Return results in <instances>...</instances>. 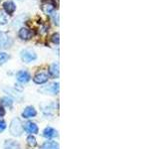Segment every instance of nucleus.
Wrapping results in <instances>:
<instances>
[{"mask_svg": "<svg viewBox=\"0 0 159 149\" xmlns=\"http://www.w3.org/2000/svg\"><path fill=\"white\" fill-rule=\"evenodd\" d=\"M41 149H60L59 147V144L57 142H55V141H47V142H45Z\"/></svg>", "mask_w": 159, "mask_h": 149, "instance_id": "14", "label": "nucleus"}, {"mask_svg": "<svg viewBox=\"0 0 159 149\" xmlns=\"http://www.w3.org/2000/svg\"><path fill=\"white\" fill-rule=\"evenodd\" d=\"M18 35H19V37L21 38L22 40H25V41H27V40L31 39V37H32V32L30 31L28 28L23 27V28H21V29L19 30Z\"/></svg>", "mask_w": 159, "mask_h": 149, "instance_id": "10", "label": "nucleus"}, {"mask_svg": "<svg viewBox=\"0 0 159 149\" xmlns=\"http://www.w3.org/2000/svg\"><path fill=\"white\" fill-rule=\"evenodd\" d=\"M8 22V19L6 14H4L3 12L0 11V25H5Z\"/></svg>", "mask_w": 159, "mask_h": 149, "instance_id": "19", "label": "nucleus"}, {"mask_svg": "<svg viewBox=\"0 0 159 149\" xmlns=\"http://www.w3.org/2000/svg\"><path fill=\"white\" fill-rule=\"evenodd\" d=\"M43 136L46 138H53L57 136V131L52 127H46L43 131Z\"/></svg>", "mask_w": 159, "mask_h": 149, "instance_id": "13", "label": "nucleus"}, {"mask_svg": "<svg viewBox=\"0 0 159 149\" xmlns=\"http://www.w3.org/2000/svg\"><path fill=\"white\" fill-rule=\"evenodd\" d=\"M53 19H54V23L57 25H59V14L58 13H53Z\"/></svg>", "mask_w": 159, "mask_h": 149, "instance_id": "21", "label": "nucleus"}, {"mask_svg": "<svg viewBox=\"0 0 159 149\" xmlns=\"http://www.w3.org/2000/svg\"><path fill=\"white\" fill-rule=\"evenodd\" d=\"M51 41L55 44H59L60 42V35L59 33H55L52 35V37H51Z\"/></svg>", "mask_w": 159, "mask_h": 149, "instance_id": "20", "label": "nucleus"}, {"mask_svg": "<svg viewBox=\"0 0 159 149\" xmlns=\"http://www.w3.org/2000/svg\"><path fill=\"white\" fill-rule=\"evenodd\" d=\"M54 1V3L57 5V6H59V0H53Z\"/></svg>", "mask_w": 159, "mask_h": 149, "instance_id": "24", "label": "nucleus"}, {"mask_svg": "<svg viewBox=\"0 0 159 149\" xmlns=\"http://www.w3.org/2000/svg\"><path fill=\"white\" fill-rule=\"evenodd\" d=\"M17 79L18 82L22 83V84H26L30 81V79H31V76L29 74L28 72L26 71H20L17 73Z\"/></svg>", "mask_w": 159, "mask_h": 149, "instance_id": "7", "label": "nucleus"}, {"mask_svg": "<svg viewBox=\"0 0 159 149\" xmlns=\"http://www.w3.org/2000/svg\"><path fill=\"white\" fill-rule=\"evenodd\" d=\"M4 114H5V109L2 106H0V117L4 116Z\"/></svg>", "mask_w": 159, "mask_h": 149, "instance_id": "23", "label": "nucleus"}, {"mask_svg": "<svg viewBox=\"0 0 159 149\" xmlns=\"http://www.w3.org/2000/svg\"><path fill=\"white\" fill-rule=\"evenodd\" d=\"M48 79H49L48 74L44 73V72H39V73H37L34 76L33 81H34L35 84H42L47 83L48 82Z\"/></svg>", "mask_w": 159, "mask_h": 149, "instance_id": "4", "label": "nucleus"}, {"mask_svg": "<svg viewBox=\"0 0 159 149\" xmlns=\"http://www.w3.org/2000/svg\"><path fill=\"white\" fill-rule=\"evenodd\" d=\"M3 8H4V11L7 14L12 15L15 12V10H16V5H15V3L11 1V0H8V1H5L3 3Z\"/></svg>", "mask_w": 159, "mask_h": 149, "instance_id": "6", "label": "nucleus"}, {"mask_svg": "<svg viewBox=\"0 0 159 149\" xmlns=\"http://www.w3.org/2000/svg\"><path fill=\"white\" fill-rule=\"evenodd\" d=\"M24 129L28 133H32V134H36L39 131L38 125L35 122H32V121H28L26 124H25V125H24Z\"/></svg>", "mask_w": 159, "mask_h": 149, "instance_id": "8", "label": "nucleus"}, {"mask_svg": "<svg viewBox=\"0 0 159 149\" xmlns=\"http://www.w3.org/2000/svg\"><path fill=\"white\" fill-rule=\"evenodd\" d=\"M49 74L52 78H59L60 76V68L59 63H53L49 69Z\"/></svg>", "mask_w": 159, "mask_h": 149, "instance_id": "9", "label": "nucleus"}, {"mask_svg": "<svg viewBox=\"0 0 159 149\" xmlns=\"http://www.w3.org/2000/svg\"><path fill=\"white\" fill-rule=\"evenodd\" d=\"M21 59L25 63H30L37 59V55L31 50H23L21 52Z\"/></svg>", "mask_w": 159, "mask_h": 149, "instance_id": "3", "label": "nucleus"}, {"mask_svg": "<svg viewBox=\"0 0 159 149\" xmlns=\"http://www.w3.org/2000/svg\"><path fill=\"white\" fill-rule=\"evenodd\" d=\"M36 114H37L36 109H35L33 106H28L25 108L24 111L22 112V116L24 118H31V117L36 116Z\"/></svg>", "mask_w": 159, "mask_h": 149, "instance_id": "11", "label": "nucleus"}, {"mask_svg": "<svg viewBox=\"0 0 159 149\" xmlns=\"http://www.w3.org/2000/svg\"><path fill=\"white\" fill-rule=\"evenodd\" d=\"M4 149H20V145L16 141L7 140L4 144Z\"/></svg>", "mask_w": 159, "mask_h": 149, "instance_id": "15", "label": "nucleus"}, {"mask_svg": "<svg viewBox=\"0 0 159 149\" xmlns=\"http://www.w3.org/2000/svg\"><path fill=\"white\" fill-rule=\"evenodd\" d=\"M59 88H60V84L59 83H53L49 86L43 88L41 91L44 92L45 93H50V94H57L59 93Z\"/></svg>", "mask_w": 159, "mask_h": 149, "instance_id": "5", "label": "nucleus"}, {"mask_svg": "<svg viewBox=\"0 0 159 149\" xmlns=\"http://www.w3.org/2000/svg\"><path fill=\"white\" fill-rule=\"evenodd\" d=\"M27 143L30 147H35L37 145V141H36V138H35L33 135H29L27 137Z\"/></svg>", "mask_w": 159, "mask_h": 149, "instance_id": "17", "label": "nucleus"}, {"mask_svg": "<svg viewBox=\"0 0 159 149\" xmlns=\"http://www.w3.org/2000/svg\"><path fill=\"white\" fill-rule=\"evenodd\" d=\"M8 59H9V55L8 54L4 53V52L0 53V65L5 64V63L8 61Z\"/></svg>", "mask_w": 159, "mask_h": 149, "instance_id": "18", "label": "nucleus"}, {"mask_svg": "<svg viewBox=\"0 0 159 149\" xmlns=\"http://www.w3.org/2000/svg\"><path fill=\"white\" fill-rule=\"evenodd\" d=\"M10 133L14 136H20L23 133L24 127L23 124L21 122L19 118H14L11 121V124H10Z\"/></svg>", "mask_w": 159, "mask_h": 149, "instance_id": "1", "label": "nucleus"}, {"mask_svg": "<svg viewBox=\"0 0 159 149\" xmlns=\"http://www.w3.org/2000/svg\"><path fill=\"white\" fill-rule=\"evenodd\" d=\"M12 38L7 33L0 31V49L5 50L12 46Z\"/></svg>", "mask_w": 159, "mask_h": 149, "instance_id": "2", "label": "nucleus"}, {"mask_svg": "<svg viewBox=\"0 0 159 149\" xmlns=\"http://www.w3.org/2000/svg\"><path fill=\"white\" fill-rule=\"evenodd\" d=\"M6 128V122L4 120H0V132H2Z\"/></svg>", "mask_w": 159, "mask_h": 149, "instance_id": "22", "label": "nucleus"}, {"mask_svg": "<svg viewBox=\"0 0 159 149\" xmlns=\"http://www.w3.org/2000/svg\"><path fill=\"white\" fill-rule=\"evenodd\" d=\"M0 102H1L3 106H5L11 107L12 103H13V101H12V98H10L8 97H2L1 99H0Z\"/></svg>", "mask_w": 159, "mask_h": 149, "instance_id": "16", "label": "nucleus"}, {"mask_svg": "<svg viewBox=\"0 0 159 149\" xmlns=\"http://www.w3.org/2000/svg\"><path fill=\"white\" fill-rule=\"evenodd\" d=\"M41 9H42V11H43L45 14L50 15V14H52V13L54 12L55 6H54V4H52V3L46 2V3H43V4H42Z\"/></svg>", "mask_w": 159, "mask_h": 149, "instance_id": "12", "label": "nucleus"}]
</instances>
